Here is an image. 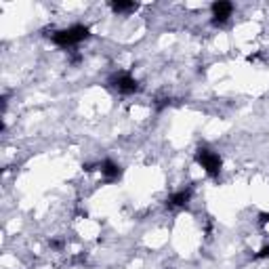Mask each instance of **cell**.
<instances>
[{
	"mask_svg": "<svg viewBox=\"0 0 269 269\" xmlns=\"http://www.w3.org/2000/svg\"><path fill=\"white\" fill-rule=\"evenodd\" d=\"M91 30L84 23H74V25H69L65 27V30H57V32H53L51 34V40L55 42L57 47H74V45H80V42H84L89 38Z\"/></svg>",
	"mask_w": 269,
	"mask_h": 269,
	"instance_id": "6da1fadb",
	"label": "cell"
},
{
	"mask_svg": "<svg viewBox=\"0 0 269 269\" xmlns=\"http://www.w3.org/2000/svg\"><path fill=\"white\" fill-rule=\"evenodd\" d=\"M196 162L200 164V166L204 168V173L210 175V177H219L221 166H223L221 156H219L217 151L208 149V147H200V149L196 151Z\"/></svg>",
	"mask_w": 269,
	"mask_h": 269,
	"instance_id": "7a4b0ae2",
	"label": "cell"
},
{
	"mask_svg": "<svg viewBox=\"0 0 269 269\" xmlns=\"http://www.w3.org/2000/svg\"><path fill=\"white\" fill-rule=\"evenodd\" d=\"M111 84H114V89L120 93V95H133L139 91V80L131 74H118L114 76V80H111Z\"/></svg>",
	"mask_w": 269,
	"mask_h": 269,
	"instance_id": "3957f363",
	"label": "cell"
},
{
	"mask_svg": "<svg viewBox=\"0 0 269 269\" xmlns=\"http://www.w3.org/2000/svg\"><path fill=\"white\" fill-rule=\"evenodd\" d=\"M234 15V5L219 0V3L212 5V23L215 25H223L225 21H229V17Z\"/></svg>",
	"mask_w": 269,
	"mask_h": 269,
	"instance_id": "277c9868",
	"label": "cell"
},
{
	"mask_svg": "<svg viewBox=\"0 0 269 269\" xmlns=\"http://www.w3.org/2000/svg\"><path fill=\"white\" fill-rule=\"evenodd\" d=\"M191 202V189L189 187H183L179 191H173L171 196L166 198V206L168 208H185Z\"/></svg>",
	"mask_w": 269,
	"mask_h": 269,
	"instance_id": "5b68a950",
	"label": "cell"
},
{
	"mask_svg": "<svg viewBox=\"0 0 269 269\" xmlns=\"http://www.w3.org/2000/svg\"><path fill=\"white\" fill-rule=\"evenodd\" d=\"M97 168H99V173H101V177L105 179V181H116L118 177H120V166L114 162V160H109V158H105L103 162H99L97 164Z\"/></svg>",
	"mask_w": 269,
	"mask_h": 269,
	"instance_id": "8992f818",
	"label": "cell"
},
{
	"mask_svg": "<svg viewBox=\"0 0 269 269\" xmlns=\"http://www.w3.org/2000/svg\"><path fill=\"white\" fill-rule=\"evenodd\" d=\"M109 7H111V11H114V13H118V15H120V13H131V11L137 9L135 3H122V0H118V3H111Z\"/></svg>",
	"mask_w": 269,
	"mask_h": 269,
	"instance_id": "52a82bcc",
	"label": "cell"
},
{
	"mask_svg": "<svg viewBox=\"0 0 269 269\" xmlns=\"http://www.w3.org/2000/svg\"><path fill=\"white\" fill-rule=\"evenodd\" d=\"M254 259H269V244H265L257 254H254Z\"/></svg>",
	"mask_w": 269,
	"mask_h": 269,
	"instance_id": "ba28073f",
	"label": "cell"
}]
</instances>
